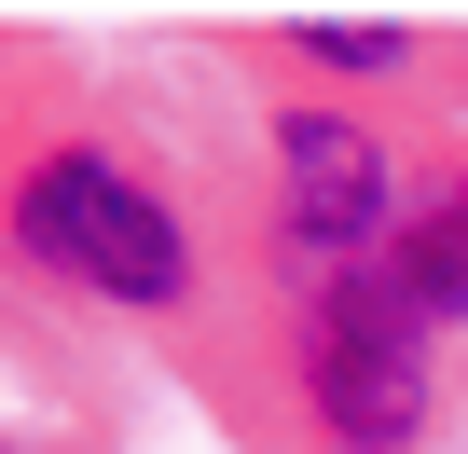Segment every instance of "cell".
I'll return each mask as SVG.
<instances>
[{"mask_svg": "<svg viewBox=\"0 0 468 454\" xmlns=\"http://www.w3.org/2000/svg\"><path fill=\"white\" fill-rule=\"evenodd\" d=\"M386 276H399V303H413L427 331H441V317H468V179H454V193H427V206L399 220Z\"/></svg>", "mask_w": 468, "mask_h": 454, "instance_id": "cell-4", "label": "cell"}, {"mask_svg": "<svg viewBox=\"0 0 468 454\" xmlns=\"http://www.w3.org/2000/svg\"><path fill=\"white\" fill-rule=\"evenodd\" d=\"M290 42H303L317 69H399L413 28H399V15H331V28H290Z\"/></svg>", "mask_w": 468, "mask_h": 454, "instance_id": "cell-5", "label": "cell"}, {"mask_svg": "<svg viewBox=\"0 0 468 454\" xmlns=\"http://www.w3.org/2000/svg\"><path fill=\"white\" fill-rule=\"evenodd\" d=\"M303 385H317V427H331L345 454H399V440L427 427V317L399 303L386 262H358V276L317 290Z\"/></svg>", "mask_w": 468, "mask_h": 454, "instance_id": "cell-1", "label": "cell"}, {"mask_svg": "<svg viewBox=\"0 0 468 454\" xmlns=\"http://www.w3.org/2000/svg\"><path fill=\"white\" fill-rule=\"evenodd\" d=\"M276 220H290L303 276H358L372 220H386V138H358V124H331V111L276 124Z\"/></svg>", "mask_w": 468, "mask_h": 454, "instance_id": "cell-3", "label": "cell"}, {"mask_svg": "<svg viewBox=\"0 0 468 454\" xmlns=\"http://www.w3.org/2000/svg\"><path fill=\"white\" fill-rule=\"evenodd\" d=\"M15 248L56 262L69 290H111V303H165V290H179V220H165L124 165H97V152L28 165V193H15Z\"/></svg>", "mask_w": 468, "mask_h": 454, "instance_id": "cell-2", "label": "cell"}]
</instances>
